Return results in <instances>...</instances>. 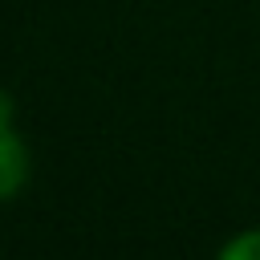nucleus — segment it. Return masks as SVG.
Masks as SVG:
<instances>
[{
	"label": "nucleus",
	"mask_w": 260,
	"mask_h": 260,
	"mask_svg": "<svg viewBox=\"0 0 260 260\" xmlns=\"http://www.w3.org/2000/svg\"><path fill=\"white\" fill-rule=\"evenodd\" d=\"M16 118V106H12V93L0 85V122H12Z\"/></svg>",
	"instance_id": "3"
},
{
	"label": "nucleus",
	"mask_w": 260,
	"mask_h": 260,
	"mask_svg": "<svg viewBox=\"0 0 260 260\" xmlns=\"http://www.w3.org/2000/svg\"><path fill=\"white\" fill-rule=\"evenodd\" d=\"M28 171L32 162H28L24 138L12 130V122H0V203L20 195V187L28 183Z\"/></svg>",
	"instance_id": "1"
},
{
	"label": "nucleus",
	"mask_w": 260,
	"mask_h": 260,
	"mask_svg": "<svg viewBox=\"0 0 260 260\" xmlns=\"http://www.w3.org/2000/svg\"><path fill=\"white\" fill-rule=\"evenodd\" d=\"M215 260H260V228H244L228 236L215 252Z\"/></svg>",
	"instance_id": "2"
}]
</instances>
